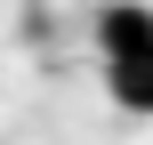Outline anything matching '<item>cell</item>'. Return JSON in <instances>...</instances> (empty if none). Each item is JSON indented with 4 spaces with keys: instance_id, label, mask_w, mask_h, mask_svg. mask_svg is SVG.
<instances>
[{
    "instance_id": "7a4b0ae2",
    "label": "cell",
    "mask_w": 153,
    "mask_h": 145,
    "mask_svg": "<svg viewBox=\"0 0 153 145\" xmlns=\"http://www.w3.org/2000/svg\"><path fill=\"white\" fill-rule=\"evenodd\" d=\"M105 89L121 113H153V57H129V65H105Z\"/></svg>"
},
{
    "instance_id": "6da1fadb",
    "label": "cell",
    "mask_w": 153,
    "mask_h": 145,
    "mask_svg": "<svg viewBox=\"0 0 153 145\" xmlns=\"http://www.w3.org/2000/svg\"><path fill=\"white\" fill-rule=\"evenodd\" d=\"M97 57H105V65L153 57V8H137V0H113V8L97 16Z\"/></svg>"
}]
</instances>
